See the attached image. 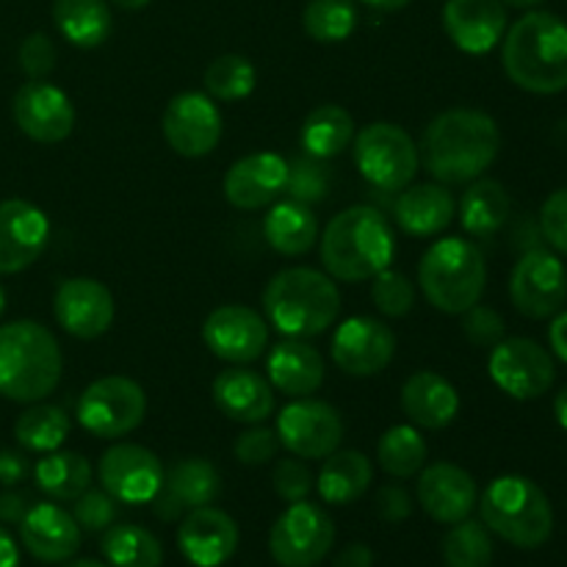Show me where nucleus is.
<instances>
[{
  "instance_id": "27",
  "label": "nucleus",
  "mask_w": 567,
  "mask_h": 567,
  "mask_svg": "<svg viewBox=\"0 0 567 567\" xmlns=\"http://www.w3.org/2000/svg\"><path fill=\"white\" fill-rule=\"evenodd\" d=\"M214 404L230 421L260 424L275 413V388L258 371L233 365L214 380Z\"/></svg>"
},
{
  "instance_id": "6",
  "label": "nucleus",
  "mask_w": 567,
  "mask_h": 567,
  "mask_svg": "<svg viewBox=\"0 0 567 567\" xmlns=\"http://www.w3.org/2000/svg\"><path fill=\"white\" fill-rule=\"evenodd\" d=\"M480 513L487 532L515 548H540L554 532V507L543 487L526 476H498L482 493Z\"/></svg>"
},
{
  "instance_id": "20",
  "label": "nucleus",
  "mask_w": 567,
  "mask_h": 567,
  "mask_svg": "<svg viewBox=\"0 0 567 567\" xmlns=\"http://www.w3.org/2000/svg\"><path fill=\"white\" fill-rule=\"evenodd\" d=\"M50 238V221L28 199L0 203V275H17L39 260Z\"/></svg>"
},
{
  "instance_id": "47",
  "label": "nucleus",
  "mask_w": 567,
  "mask_h": 567,
  "mask_svg": "<svg viewBox=\"0 0 567 567\" xmlns=\"http://www.w3.org/2000/svg\"><path fill=\"white\" fill-rule=\"evenodd\" d=\"M463 316V332L474 347L493 349L498 341H504L507 324H504V319L493 308H485V305L476 302L474 308L465 310Z\"/></svg>"
},
{
  "instance_id": "30",
  "label": "nucleus",
  "mask_w": 567,
  "mask_h": 567,
  "mask_svg": "<svg viewBox=\"0 0 567 567\" xmlns=\"http://www.w3.org/2000/svg\"><path fill=\"white\" fill-rule=\"evenodd\" d=\"M402 410L415 426L443 430L460 415V393L435 371H415L402 388Z\"/></svg>"
},
{
  "instance_id": "59",
  "label": "nucleus",
  "mask_w": 567,
  "mask_h": 567,
  "mask_svg": "<svg viewBox=\"0 0 567 567\" xmlns=\"http://www.w3.org/2000/svg\"><path fill=\"white\" fill-rule=\"evenodd\" d=\"M61 567H111L109 563H100V559H66Z\"/></svg>"
},
{
  "instance_id": "33",
  "label": "nucleus",
  "mask_w": 567,
  "mask_h": 567,
  "mask_svg": "<svg viewBox=\"0 0 567 567\" xmlns=\"http://www.w3.org/2000/svg\"><path fill=\"white\" fill-rule=\"evenodd\" d=\"M354 138V120L343 105L324 103L310 111L302 122L299 144L305 155L319 161H330L341 155Z\"/></svg>"
},
{
  "instance_id": "57",
  "label": "nucleus",
  "mask_w": 567,
  "mask_h": 567,
  "mask_svg": "<svg viewBox=\"0 0 567 567\" xmlns=\"http://www.w3.org/2000/svg\"><path fill=\"white\" fill-rule=\"evenodd\" d=\"M554 413H557L559 426L567 432V385L557 393V399H554Z\"/></svg>"
},
{
  "instance_id": "53",
  "label": "nucleus",
  "mask_w": 567,
  "mask_h": 567,
  "mask_svg": "<svg viewBox=\"0 0 567 567\" xmlns=\"http://www.w3.org/2000/svg\"><path fill=\"white\" fill-rule=\"evenodd\" d=\"M28 507H31V498H28L25 493H3V496H0V520H3V524H20L22 515L28 513Z\"/></svg>"
},
{
  "instance_id": "24",
  "label": "nucleus",
  "mask_w": 567,
  "mask_h": 567,
  "mask_svg": "<svg viewBox=\"0 0 567 567\" xmlns=\"http://www.w3.org/2000/svg\"><path fill=\"white\" fill-rule=\"evenodd\" d=\"M443 28L454 48L468 55H485L507 31V9L502 0H446Z\"/></svg>"
},
{
  "instance_id": "2",
  "label": "nucleus",
  "mask_w": 567,
  "mask_h": 567,
  "mask_svg": "<svg viewBox=\"0 0 567 567\" xmlns=\"http://www.w3.org/2000/svg\"><path fill=\"white\" fill-rule=\"evenodd\" d=\"M502 64L509 81L532 94L567 89V22L551 11H529L504 33Z\"/></svg>"
},
{
  "instance_id": "35",
  "label": "nucleus",
  "mask_w": 567,
  "mask_h": 567,
  "mask_svg": "<svg viewBox=\"0 0 567 567\" xmlns=\"http://www.w3.org/2000/svg\"><path fill=\"white\" fill-rule=\"evenodd\" d=\"M53 22L66 42L83 50L100 48L111 37V11L105 0H55Z\"/></svg>"
},
{
  "instance_id": "43",
  "label": "nucleus",
  "mask_w": 567,
  "mask_h": 567,
  "mask_svg": "<svg viewBox=\"0 0 567 567\" xmlns=\"http://www.w3.org/2000/svg\"><path fill=\"white\" fill-rule=\"evenodd\" d=\"M371 302L380 310L382 316H391V319H402L413 310L415 305V288L410 282L408 275L396 269H382L380 275L371 277Z\"/></svg>"
},
{
  "instance_id": "19",
  "label": "nucleus",
  "mask_w": 567,
  "mask_h": 567,
  "mask_svg": "<svg viewBox=\"0 0 567 567\" xmlns=\"http://www.w3.org/2000/svg\"><path fill=\"white\" fill-rule=\"evenodd\" d=\"M53 313L61 330L81 341L105 336L114 324V297L109 288L92 277H70L55 288Z\"/></svg>"
},
{
  "instance_id": "46",
  "label": "nucleus",
  "mask_w": 567,
  "mask_h": 567,
  "mask_svg": "<svg viewBox=\"0 0 567 567\" xmlns=\"http://www.w3.org/2000/svg\"><path fill=\"white\" fill-rule=\"evenodd\" d=\"M72 518L83 532H105L116 520V498L105 491H83L72 504Z\"/></svg>"
},
{
  "instance_id": "7",
  "label": "nucleus",
  "mask_w": 567,
  "mask_h": 567,
  "mask_svg": "<svg viewBox=\"0 0 567 567\" xmlns=\"http://www.w3.org/2000/svg\"><path fill=\"white\" fill-rule=\"evenodd\" d=\"M419 286L426 302L443 313L460 316L474 308L487 286V266L468 238H441L419 264Z\"/></svg>"
},
{
  "instance_id": "25",
  "label": "nucleus",
  "mask_w": 567,
  "mask_h": 567,
  "mask_svg": "<svg viewBox=\"0 0 567 567\" xmlns=\"http://www.w3.org/2000/svg\"><path fill=\"white\" fill-rule=\"evenodd\" d=\"M17 526H20L22 546L39 563L61 565L75 557L81 548V526L59 504H31Z\"/></svg>"
},
{
  "instance_id": "36",
  "label": "nucleus",
  "mask_w": 567,
  "mask_h": 567,
  "mask_svg": "<svg viewBox=\"0 0 567 567\" xmlns=\"http://www.w3.org/2000/svg\"><path fill=\"white\" fill-rule=\"evenodd\" d=\"M33 480L53 502H75L92 485V465L75 452H50L37 463Z\"/></svg>"
},
{
  "instance_id": "40",
  "label": "nucleus",
  "mask_w": 567,
  "mask_h": 567,
  "mask_svg": "<svg viewBox=\"0 0 567 567\" xmlns=\"http://www.w3.org/2000/svg\"><path fill=\"white\" fill-rule=\"evenodd\" d=\"M205 94L210 100H219V103H236V100L249 97L255 92V83H258V72H255L252 61L247 55L227 53L219 55L216 61H210L208 70H205Z\"/></svg>"
},
{
  "instance_id": "48",
  "label": "nucleus",
  "mask_w": 567,
  "mask_h": 567,
  "mask_svg": "<svg viewBox=\"0 0 567 567\" xmlns=\"http://www.w3.org/2000/svg\"><path fill=\"white\" fill-rule=\"evenodd\" d=\"M277 452H280V437L269 426H252V430L241 432L233 446V454L244 465H266L277 457Z\"/></svg>"
},
{
  "instance_id": "10",
  "label": "nucleus",
  "mask_w": 567,
  "mask_h": 567,
  "mask_svg": "<svg viewBox=\"0 0 567 567\" xmlns=\"http://www.w3.org/2000/svg\"><path fill=\"white\" fill-rule=\"evenodd\" d=\"M336 543V524L319 504L297 502L275 520L269 551L280 567H316Z\"/></svg>"
},
{
  "instance_id": "54",
  "label": "nucleus",
  "mask_w": 567,
  "mask_h": 567,
  "mask_svg": "<svg viewBox=\"0 0 567 567\" xmlns=\"http://www.w3.org/2000/svg\"><path fill=\"white\" fill-rule=\"evenodd\" d=\"M336 567H374V551L363 543H352L338 554Z\"/></svg>"
},
{
  "instance_id": "42",
  "label": "nucleus",
  "mask_w": 567,
  "mask_h": 567,
  "mask_svg": "<svg viewBox=\"0 0 567 567\" xmlns=\"http://www.w3.org/2000/svg\"><path fill=\"white\" fill-rule=\"evenodd\" d=\"M443 563L446 567H491L493 540L485 524L460 520L443 537Z\"/></svg>"
},
{
  "instance_id": "61",
  "label": "nucleus",
  "mask_w": 567,
  "mask_h": 567,
  "mask_svg": "<svg viewBox=\"0 0 567 567\" xmlns=\"http://www.w3.org/2000/svg\"><path fill=\"white\" fill-rule=\"evenodd\" d=\"M502 3L509 6V9H535L543 0H502Z\"/></svg>"
},
{
  "instance_id": "16",
  "label": "nucleus",
  "mask_w": 567,
  "mask_h": 567,
  "mask_svg": "<svg viewBox=\"0 0 567 567\" xmlns=\"http://www.w3.org/2000/svg\"><path fill=\"white\" fill-rule=\"evenodd\" d=\"M166 144L183 158H205L221 138V114L203 92H181L169 100L161 120Z\"/></svg>"
},
{
  "instance_id": "1",
  "label": "nucleus",
  "mask_w": 567,
  "mask_h": 567,
  "mask_svg": "<svg viewBox=\"0 0 567 567\" xmlns=\"http://www.w3.org/2000/svg\"><path fill=\"white\" fill-rule=\"evenodd\" d=\"M502 150L496 120L476 109H452L437 114L421 136L419 158L443 186H460L482 177Z\"/></svg>"
},
{
  "instance_id": "44",
  "label": "nucleus",
  "mask_w": 567,
  "mask_h": 567,
  "mask_svg": "<svg viewBox=\"0 0 567 567\" xmlns=\"http://www.w3.org/2000/svg\"><path fill=\"white\" fill-rule=\"evenodd\" d=\"M286 192L291 194V199L305 205H313L319 199H324L327 192H330V169L324 166V161L305 155V158H297L293 164H288Z\"/></svg>"
},
{
  "instance_id": "34",
  "label": "nucleus",
  "mask_w": 567,
  "mask_h": 567,
  "mask_svg": "<svg viewBox=\"0 0 567 567\" xmlns=\"http://www.w3.org/2000/svg\"><path fill=\"white\" fill-rule=\"evenodd\" d=\"M509 194L507 188L491 177H476L471 181L468 192L460 199V221L468 236L487 238L504 227L509 219Z\"/></svg>"
},
{
  "instance_id": "14",
  "label": "nucleus",
  "mask_w": 567,
  "mask_h": 567,
  "mask_svg": "<svg viewBox=\"0 0 567 567\" xmlns=\"http://www.w3.org/2000/svg\"><path fill=\"white\" fill-rule=\"evenodd\" d=\"M509 297L526 319H551L567 299L563 260L546 249H529L509 275Z\"/></svg>"
},
{
  "instance_id": "12",
  "label": "nucleus",
  "mask_w": 567,
  "mask_h": 567,
  "mask_svg": "<svg viewBox=\"0 0 567 567\" xmlns=\"http://www.w3.org/2000/svg\"><path fill=\"white\" fill-rule=\"evenodd\" d=\"M164 474L166 471L158 454L150 452L147 446H138V443H114L111 449H105L97 465L103 491L120 504H131V507L153 504L161 485H164Z\"/></svg>"
},
{
  "instance_id": "39",
  "label": "nucleus",
  "mask_w": 567,
  "mask_h": 567,
  "mask_svg": "<svg viewBox=\"0 0 567 567\" xmlns=\"http://www.w3.org/2000/svg\"><path fill=\"white\" fill-rule=\"evenodd\" d=\"M377 460H380L385 474L396 476V480H410V476L421 474V468H424L426 443L415 426H391L377 443Z\"/></svg>"
},
{
  "instance_id": "41",
  "label": "nucleus",
  "mask_w": 567,
  "mask_h": 567,
  "mask_svg": "<svg viewBox=\"0 0 567 567\" xmlns=\"http://www.w3.org/2000/svg\"><path fill=\"white\" fill-rule=\"evenodd\" d=\"M302 28L313 42L338 44L358 28V9L352 0H310L302 11Z\"/></svg>"
},
{
  "instance_id": "5",
  "label": "nucleus",
  "mask_w": 567,
  "mask_h": 567,
  "mask_svg": "<svg viewBox=\"0 0 567 567\" xmlns=\"http://www.w3.org/2000/svg\"><path fill=\"white\" fill-rule=\"evenodd\" d=\"M61 349L53 332L37 321L0 327V396L20 404L42 402L61 380Z\"/></svg>"
},
{
  "instance_id": "18",
  "label": "nucleus",
  "mask_w": 567,
  "mask_h": 567,
  "mask_svg": "<svg viewBox=\"0 0 567 567\" xmlns=\"http://www.w3.org/2000/svg\"><path fill=\"white\" fill-rule=\"evenodd\" d=\"M17 127L39 144H59L75 127V105L48 81H28L11 100Z\"/></svg>"
},
{
  "instance_id": "37",
  "label": "nucleus",
  "mask_w": 567,
  "mask_h": 567,
  "mask_svg": "<svg viewBox=\"0 0 567 567\" xmlns=\"http://www.w3.org/2000/svg\"><path fill=\"white\" fill-rule=\"evenodd\" d=\"M105 563L111 567H161L164 565V546L153 532L136 524L109 526L100 543Z\"/></svg>"
},
{
  "instance_id": "60",
  "label": "nucleus",
  "mask_w": 567,
  "mask_h": 567,
  "mask_svg": "<svg viewBox=\"0 0 567 567\" xmlns=\"http://www.w3.org/2000/svg\"><path fill=\"white\" fill-rule=\"evenodd\" d=\"M111 3L120 6V9H127V11H138V9H144L150 0H111Z\"/></svg>"
},
{
  "instance_id": "26",
  "label": "nucleus",
  "mask_w": 567,
  "mask_h": 567,
  "mask_svg": "<svg viewBox=\"0 0 567 567\" xmlns=\"http://www.w3.org/2000/svg\"><path fill=\"white\" fill-rule=\"evenodd\" d=\"M219 471L203 457H186L166 471L164 485L153 498V507L161 520H175L188 509L208 507L219 496Z\"/></svg>"
},
{
  "instance_id": "4",
  "label": "nucleus",
  "mask_w": 567,
  "mask_h": 567,
  "mask_svg": "<svg viewBox=\"0 0 567 567\" xmlns=\"http://www.w3.org/2000/svg\"><path fill=\"white\" fill-rule=\"evenodd\" d=\"M341 293L324 271L293 266L277 271L264 291V316L280 336L313 338L336 324Z\"/></svg>"
},
{
  "instance_id": "56",
  "label": "nucleus",
  "mask_w": 567,
  "mask_h": 567,
  "mask_svg": "<svg viewBox=\"0 0 567 567\" xmlns=\"http://www.w3.org/2000/svg\"><path fill=\"white\" fill-rule=\"evenodd\" d=\"M0 567H20V548L3 526H0Z\"/></svg>"
},
{
  "instance_id": "52",
  "label": "nucleus",
  "mask_w": 567,
  "mask_h": 567,
  "mask_svg": "<svg viewBox=\"0 0 567 567\" xmlns=\"http://www.w3.org/2000/svg\"><path fill=\"white\" fill-rule=\"evenodd\" d=\"M28 471H31V465H28L25 454L9 452V449L0 452V485L6 487L20 485V482L28 476Z\"/></svg>"
},
{
  "instance_id": "58",
  "label": "nucleus",
  "mask_w": 567,
  "mask_h": 567,
  "mask_svg": "<svg viewBox=\"0 0 567 567\" xmlns=\"http://www.w3.org/2000/svg\"><path fill=\"white\" fill-rule=\"evenodd\" d=\"M363 3L380 11H399L404 9V6H410V0H363Z\"/></svg>"
},
{
  "instance_id": "49",
  "label": "nucleus",
  "mask_w": 567,
  "mask_h": 567,
  "mask_svg": "<svg viewBox=\"0 0 567 567\" xmlns=\"http://www.w3.org/2000/svg\"><path fill=\"white\" fill-rule=\"evenodd\" d=\"M20 66L31 81H44L55 70V44L48 33H31L20 44Z\"/></svg>"
},
{
  "instance_id": "45",
  "label": "nucleus",
  "mask_w": 567,
  "mask_h": 567,
  "mask_svg": "<svg viewBox=\"0 0 567 567\" xmlns=\"http://www.w3.org/2000/svg\"><path fill=\"white\" fill-rule=\"evenodd\" d=\"M271 485H275V493L288 504L305 502L313 491V474H310L308 463L302 457H286L277 460L275 474H271Z\"/></svg>"
},
{
  "instance_id": "31",
  "label": "nucleus",
  "mask_w": 567,
  "mask_h": 567,
  "mask_svg": "<svg viewBox=\"0 0 567 567\" xmlns=\"http://www.w3.org/2000/svg\"><path fill=\"white\" fill-rule=\"evenodd\" d=\"M371 482H374L371 460L358 449H343V452H332L330 457H324L316 487H319L321 502L332 504V507H347L365 496Z\"/></svg>"
},
{
  "instance_id": "28",
  "label": "nucleus",
  "mask_w": 567,
  "mask_h": 567,
  "mask_svg": "<svg viewBox=\"0 0 567 567\" xmlns=\"http://www.w3.org/2000/svg\"><path fill=\"white\" fill-rule=\"evenodd\" d=\"M457 214L452 192L443 183H410L393 203V219L408 236L432 238L446 230Z\"/></svg>"
},
{
  "instance_id": "3",
  "label": "nucleus",
  "mask_w": 567,
  "mask_h": 567,
  "mask_svg": "<svg viewBox=\"0 0 567 567\" xmlns=\"http://www.w3.org/2000/svg\"><path fill=\"white\" fill-rule=\"evenodd\" d=\"M396 238L371 205H352L332 216L321 236V264L341 282H363L393 264Z\"/></svg>"
},
{
  "instance_id": "8",
  "label": "nucleus",
  "mask_w": 567,
  "mask_h": 567,
  "mask_svg": "<svg viewBox=\"0 0 567 567\" xmlns=\"http://www.w3.org/2000/svg\"><path fill=\"white\" fill-rule=\"evenodd\" d=\"M354 144V166L365 183L388 194H399L413 183L419 172V147L404 127L391 122H371Z\"/></svg>"
},
{
  "instance_id": "23",
  "label": "nucleus",
  "mask_w": 567,
  "mask_h": 567,
  "mask_svg": "<svg viewBox=\"0 0 567 567\" xmlns=\"http://www.w3.org/2000/svg\"><path fill=\"white\" fill-rule=\"evenodd\" d=\"M288 161L277 153L238 158L225 175V197L238 210H260L286 192Z\"/></svg>"
},
{
  "instance_id": "21",
  "label": "nucleus",
  "mask_w": 567,
  "mask_h": 567,
  "mask_svg": "<svg viewBox=\"0 0 567 567\" xmlns=\"http://www.w3.org/2000/svg\"><path fill=\"white\" fill-rule=\"evenodd\" d=\"M415 496L432 520L446 526L468 518L480 502L474 476L454 463H432L421 468Z\"/></svg>"
},
{
  "instance_id": "29",
  "label": "nucleus",
  "mask_w": 567,
  "mask_h": 567,
  "mask_svg": "<svg viewBox=\"0 0 567 567\" xmlns=\"http://www.w3.org/2000/svg\"><path fill=\"white\" fill-rule=\"evenodd\" d=\"M266 371H269L271 388L291 399H305L319 391L324 382V358L302 338H288L271 349L266 358Z\"/></svg>"
},
{
  "instance_id": "13",
  "label": "nucleus",
  "mask_w": 567,
  "mask_h": 567,
  "mask_svg": "<svg viewBox=\"0 0 567 567\" xmlns=\"http://www.w3.org/2000/svg\"><path fill=\"white\" fill-rule=\"evenodd\" d=\"M275 432L293 457L324 460L341 446L343 419L332 404L305 396L282 408Z\"/></svg>"
},
{
  "instance_id": "55",
  "label": "nucleus",
  "mask_w": 567,
  "mask_h": 567,
  "mask_svg": "<svg viewBox=\"0 0 567 567\" xmlns=\"http://www.w3.org/2000/svg\"><path fill=\"white\" fill-rule=\"evenodd\" d=\"M548 341H551L554 354L567 365V310H559L548 327Z\"/></svg>"
},
{
  "instance_id": "9",
  "label": "nucleus",
  "mask_w": 567,
  "mask_h": 567,
  "mask_svg": "<svg viewBox=\"0 0 567 567\" xmlns=\"http://www.w3.org/2000/svg\"><path fill=\"white\" fill-rule=\"evenodd\" d=\"M147 413V396L131 377H100L78 399V424L94 437L114 441L136 430Z\"/></svg>"
},
{
  "instance_id": "11",
  "label": "nucleus",
  "mask_w": 567,
  "mask_h": 567,
  "mask_svg": "<svg viewBox=\"0 0 567 567\" xmlns=\"http://www.w3.org/2000/svg\"><path fill=\"white\" fill-rule=\"evenodd\" d=\"M487 371H491V380L518 402L540 399L543 393L551 391L554 380H557L554 358L532 338L498 341L487 360Z\"/></svg>"
},
{
  "instance_id": "15",
  "label": "nucleus",
  "mask_w": 567,
  "mask_h": 567,
  "mask_svg": "<svg viewBox=\"0 0 567 567\" xmlns=\"http://www.w3.org/2000/svg\"><path fill=\"white\" fill-rule=\"evenodd\" d=\"M203 341L225 363H255L269 347V321L247 305H221L205 319Z\"/></svg>"
},
{
  "instance_id": "62",
  "label": "nucleus",
  "mask_w": 567,
  "mask_h": 567,
  "mask_svg": "<svg viewBox=\"0 0 567 567\" xmlns=\"http://www.w3.org/2000/svg\"><path fill=\"white\" fill-rule=\"evenodd\" d=\"M3 310H6V291L3 286H0V316H3Z\"/></svg>"
},
{
  "instance_id": "50",
  "label": "nucleus",
  "mask_w": 567,
  "mask_h": 567,
  "mask_svg": "<svg viewBox=\"0 0 567 567\" xmlns=\"http://www.w3.org/2000/svg\"><path fill=\"white\" fill-rule=\"evenodd\" d=\"M540 233L557 252L567 255V188H559L543 203Z\"/></svg>"
},
{
  "instance_id": "17",
  "label": "nucleus",
  "mask_w": 567,
  "mask_h": 567,
  "mask_svg": "<svg viewBox=\"0 0 567 567\" xmlns=\"http://www.w3.org/2000/svg\"><path fill=\"white\" fill-rule=\"evenodd\" d=\"M332 360L352 377H374L391 365L396 336L391 327L371 316H352L332 336Z\"/></svg>"
},
{
  "instance_id": "51",
  "label": "nucleus",
  "mask_w": 567,
  "mask_h": 567,
  "mask_svg": "<svg viewBox=\"0 0 567 567\" xmlns=\"http://www.w3.org/2000/svg\"><path fill=\"white\" fill-rule=\"evenodd\" d=\"M377 513L385 524H402L413 513V498L402 485H385L377 493Z\"/></svg>"
},
{
  "instance_id": "32",
  "label": "nucleus",
  "mask_w": 567,
  "mask_h": 567,
  "mask_svg": "<svg viewBox=\"0 0 567 567\" xmlns=\"http://www.w3.org/2000/svg\"><path fill=\"white\" fill-rule=\"evenodd\" d=\"M264 236L275 252L286 255V258H299L319 238V219L310 210V205L297 203V199H282L266 214Z\"/></svg>"
},
{
  "instance_id": "22",
  "label": "nucleus",
  "mask_w": 567,
  "mask_h": 567,
  "mask_svg": "<svg viewBox=\"0 0 567 567\" xmlns=\"http://www.w3.org/2000/svg\"><path fill=\"white\" fill-rule=\"evenodd\" d=\"M177 548L194 567H219L238 551V524L210 504L188 509L177 529Z\"/></svg>"
},
{
  "instance_id": "38",
  "label": "nucleus",
  "mask_w": 567,
  "mask_h": 567,
  "mask_svg": "<svg viewBox=\"0 0 567 567\" xmlns=\"http://www.w3.org/2000/svg\"><path fill=\"white\" fill-rule=\"evenodd\" d=\"M66 435H70V415L55 404L33 402V408H28L14 424V437L25 452H59Z\"/></svg>"
}]
</instances>
